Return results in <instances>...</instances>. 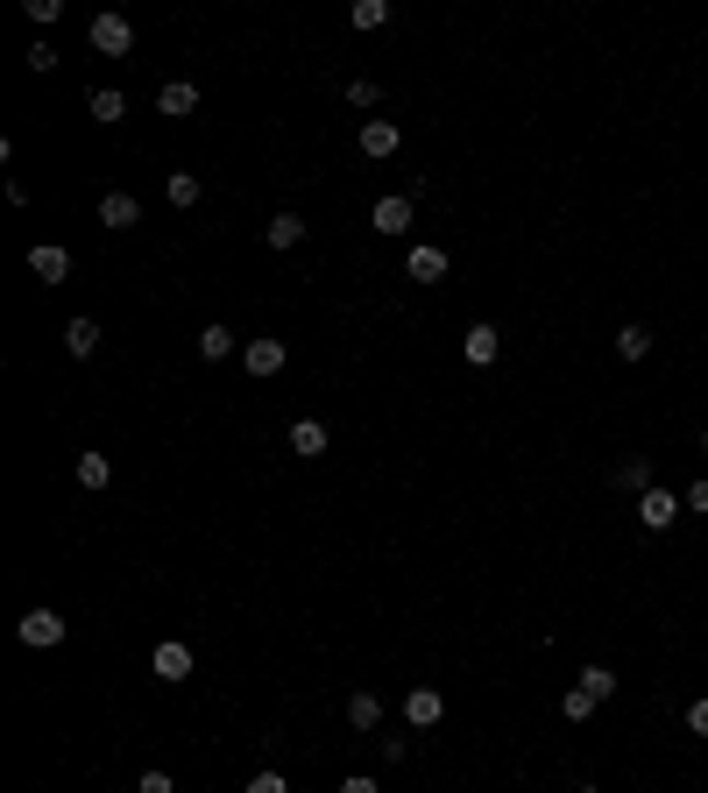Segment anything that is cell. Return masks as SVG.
Listing matches in <instances>:
<instances>
[{
    "instance_id": "d6986e66",
    "label": "cell",
    "mask_w": 708,
    "mask_h": 793,
    "mask_svg": "<svg viewBox=\"0 0 708 793\" xmlns=\"http://www.w3.org/2000/svg\"><path fill=\"white\" fill-rule=\"evenodd\" d=\"M228 354H241V340H234L228 326L213 319V326H206V334H199V362H228Z\"/></svg>"
},
{
    "instance_id": "44dd1931",
    "label": "cell",
    "mask_w": 708,
    "mask_h": 793,
    "mask_svg": "<svg viewBox=\"0 0 708 793\" xmlns=\"http://www.w3.org/2000/svg\"><path fill=\"white\" fill-rule=\"evenodd\" d=\"M348 723H355V730H383V701H375L369 687H361V695H348Z\"/></svg>"
},
{
    "instance_id": "d6a6232c",
    "label": "cell",
    "mask_w": 708,
    "mask_h": 793,
    "mask_svg": "<svg viewBox=\"0 0 708 793\" xmlns=\"http://www.w3.org/2000/svg\"><path fill=\"white\" fill-rule=\"evenodd\" d=\"M340 793H383V786H375L369 772H348V780H340Z\"/></svg>"
},
{
    "instance_id": "8992f818",
    "label": "cell",
    "mask_w": 708,
    "mask_h": 793,
    "mask_svg": "<svg viewBox=\"0 0 708 793\" xmlns=\"http://www.w3.org/2000/svg\"><path fill=\"white\" fill-rule=\"evenodd\" d=\"M100 228H114V234L142 228V199L135 191H100Z\"/></svg>"
},
{
    "instance_id": "6da1fadb",
    "label": "cell",
    "mask_w": 708,
    "mask_h": 793,
    "mask_svg": "<svg viewBox=\"0 0 708 793\" xmlns=\"http://www.w3.org/2000/svg\"><path fill=\"white\" fill-rule=\"evenodd\" d=\"M85 36H93V50L100 57H128L135 50V22H128V14H93V22H85Z\"/></svg>"
},
{
    "instance_id": "d4e9b609",
    "label": "cell",
    "mask_w": 708,
    "mask_h": 793,
    "mask_svg": "<svg viewBox=\"0 0 708 793\" xmlns=\"http://www.w3.org/2000/svg\"><path fill=\"white\" fill-rule=\"evenodd\" d=\"M355 28H390V0H355Z\"/></svg>"
},
{
    "instance_id": "7c38bea8",
    "label": "cell",
    "mask_w": 708,
    "mask_h": 793,
    "mask_svg": "<svg viewBox=\"0 0 708 793\" xmlns=\"http://www.w3.org/2000/svg\"><path fill=\"white\" fill-rule=\"evenodd\" d=\"M191 107H199V85H191V79H171V85L156 93V114H171V121H185Z\"/></svg>"
},
{
    "instance_id": "4dcf8cb0",
    "label": "cell",
    "mask_w": 708,
    "mask_h": 793,
    "mask_svg": "<svg viewBox=\"0 0 708 793\" xmlns=\"http://www.w3.org/2000/svg\"><path fill=\"white\" fill-rule=\"evenodd\" d=\"M687 730H695V737H708V695L687 701Z\"/></svg>"
},
{
    "instance_id": "7402d4cb",
    "label": "cell",
    "mask_w": 708,
    "mask_h": 793,
    "mask_svg": "<svg viewBox=\"0 0 708 793\" xmlns=\"http://www.w3.org/2000/svg\"><path fill=\"white\" fill-rule=\"evenodd\" d=\"M114 482V460L107 454H79V489H107Z\"/></svg>"
},
{
    "instance_id": "f546056e",
    "label": "cell",
    "mask_w": 708,
    "mask_h": 793,
    "mask_svg": "<svg viewBox=\"0 0 708 793\" xmlns=\"http://www.w3.org/2000/svg\"><path fill=\"white\" fill-rule=\"evenodd\" d=\"M135 793H177V786H171V772H142V780H135Z\"/></svg>"
},
{
    "instance_id": "4316f807",
    "label": "cell",
    "mask_w": 708,
    "mask_h": 793,
    "mask_svg": "<svg viewBox=\"0 0 708 793\" xmlns=\"http://www.w3.org/2000/svg\"><path fill=\"white\" fill-rule=\"evenodd\" d=\"M22 8H28V22H36V28H50L57 14H65V0H22Z\"/></svg>"
},
{
    "instance_id": "f1b7e54d",
    "label": "cell",
    "mask_w": 708,
    "mask_h": 793,
    "mask_svg": "<svg viewBox=\"0 0 708 793\" xmlns=\"http://www.w3.org/2000/svg\"><path fill=\"white\" fill-rule=\"evenodd\" d=\"M348 100H355V107H375L383 93H375V79H355V85H348Z\"/></svg>"
},
{
    "instance_id": "603a6c76",
    "label": "cell",
    "mask_w": 708,
    "mask_h": 793,
    "mask_svg": "<svg viewBox=\"0 0 708 793\" xmlns=\"http://www.w3.org/2000/svg\"><path fill=\"white\" fill-rule=\"evenodd\" d=\"M574 687H589L595 701H610V695H616V673H610V666H581V673H574Z\"/></svg>"
},
{
    "instance_id": "277c9868",
    "label": "cell",
    "mask_w": 708,
    "mask_h": 793,
    "mask_svg": "<svg viewBox=\"0 0 708 793\" xmlns=\"http://www.w3.org/2000/svg\"><path fill=\"white\" fill-rule=\"evenodd\" d=\"M14 638L36 645V652H50V645H65V617H57V609H28V617L14 623Z\"/></svg>"
},
{
    "instance_id": "836d02e7",
    "label": "cell",
    "mask_w": 708,
    "mask_h": 793,
    "mask_svg": "<svg viewBox=\"0 0 708 793\" xmlns=\"http://www.w3.org/2000/svg\"><path fill=\"white\" fill-rule=\"evenodd\" d=\"M701 460H708V432H701Z\"/></svg>"
},
{
    "instance_id": "cb8c5ba5",
    "label": "cell",
    "mask_w": 708,
    "mask_h": 793,
    "mask_svg": "<svg viewBox=\"0 0 708 793\" xmlns=\"http://www.w3.org/2000/svg\"><path fill=\"white\" fill-rule=\"evenodd\" d=\"M560 715H567V723H589V715H595V695H589V687H567V695H560Z\"/></svg>"
},
{
    "instance_id": "52a82bcc",
    "label": "cell",
    "mask_w": 708,
    "mask_h": 793,
    "mask_svg": "<svg viewBox=\"0 0 708 793\" xmlns=\"http://www.w3.org/2000/svg\"><path fill=\"white\" fill-rule=\"evenodd\" d=\"M440 715H446V695H440V687H411V695H404V723H411V730H432Z\"/></svg>"
},
{
    "instance_id": "7a4b0ae2",
    "label": "cell",
    "mask_w": 708,
    "mask_h": 793,
    "mask_svg": "<svg viewBox=\"0 0 708 793\" xmlns=\"http://www.w3.org/2000/svg\"><path fill=\"white\" fill-rule=\"evenodd\" d=\"M411 213H418V191H383L369 206V228L375 234H411Z\"/></svg>"
},
{
    "instance_id": "5b68a950",
    "label": "cell",
    "mask_w": 708,
    "mask_h": 793,
    "mask_svg": "<svg viewBox=\"0 0 708 793\" xmlns=\"http://www.w3.org/2000/svg\"><path fill=\"white\" fill-rule=\"evenodd\" d=\"M283 362H291V348H283V340H269V334H263V340H241V369H248V376L269 383Z\"/></svg>"
},
{
    "instance_id": "2e32d148",
    "label": "cell",
    "mask_w": 708,
    "mask_h": 793,
    "mask_svg": "<svg viewBox=\"0 0 708 793\" xmlns=\"http://www.w3.org/2000/svg\"><path fill=\"white\" fill-rule=\"evenodd\" d=\"M85 107H93V121H100V128L128 121V93H114V85H93V100H85Z\"/></svg>"
},
{
    "instance_id": "4fadbf2b",
    "label": "cell",
    "mask_w": 708,
    "mask_h": 793,
    "mask_svg": "<svg viewBox=\"0 0 708 793\" xmlns=\"http://www.w3.org/2000/svg\"><path fill=\"white\" fill-rule=\"evenodd\" d=\"M65 354H71V362H93V354H100V319H71L65 326Z\"/></svg>"
},
{
    "instance_id": "30bf717a",
    "label": "cell",
    "mask_w": 708,
    "mask_h": 793,
    "mask_svg": "<svg viewBox=\"0 0 708 793\" xmlns=\"http://www.w3.org/2000/svg\"><path fill=\"white\" fill-rule=\"evenodd\" d=\"M404 269H411V283H446V248L418 242L411 256H404Z\"/></svg>"
},
{
    "instance_id": "ffe728a7",
    "label": "cell",
    "mask_w": 708,
    "mask_h": 793,
    "mask_svg": "<svg viewBox=\"0 0 708 793\" xmlns=\"http://www.w3.org/2000/svg\"><path fill=\"white\" fill-rule=\"evenodd\" d=\"M616 354H624V362H645V354H652V326H616Z\"/></svg>"
},
{
    "instance_id": "83f0119b",
    "label": "cell",
    "mask_w": 708,
    "mask_h": 793,
    "mask_svg": "<svg viewBox=\"0 0 708 793\" xmlns=\"http://www.w3.org/2000/svg\"><path fill=\"white\" fill-rule=\"evenodd\" d=\"M241 793H291V780H283V772H255V780L241 786Z\"/></svg>"
},
{
    "instance_id": "3957f363",
    "label": "cell",
    "mask_w": 708,
    "mask_h": 793,
    "mask_svg": "<svg viewBox=\"0 0 708 793\" xmlns=\"http://www.w3.org/2000/svg\"><path fill=\"white\" fill-rule=\"evenodd\" d=\"M681 511H687V503L673 497V489H659V482L638 497V525H645V532H673V525H681Z\"/></svg>"
},
{
    "instance_id": "ba28073f",
    "label": "cell",
    "mask_w": 708,
    "mask_h": 793,
    "mask_svg": "<svg viewBox=\"0 0 708 793\" xmlns=\"http://www.w3.org/2000/svg\"><path fill=\"white\" fill-rule=\"evenodd\" d=\"M28 269H36L43 283H65L71 277V248L65 242H36V248H28Z\"/></svg>"
},
{
    "instance_id": "484cf974",
    "label": "cell",
    "mask_w": 708,
    "mask_h": 793,
    "mask_svg": "<svg viewBox=\"0 0 708 793\" xmlns=\"http://www.w3.org/2000/svg\"><path fill=\"white\" fill-rule=\"evenodd\" d=\"M163 191H171V206H199V191H206V185H199V177H191V171H177V177H171V185H163Z\"/></svg>"
},
{
    "instance_id": "8fae6325",
    "label": "cell",
    "mask_w": 708,
    "mask_h": 793,
    "mask_svg": "<svg viewBox=\"0 0 708 793\" xmlns=\"http://www.w3.org/2000/svg\"><path fill=\"white\" fill-rule=\"evenodd\" d=\"M149 666H156V680H191V645L163 638V645H156V660H149Z\"/></svg>"
},
{
    "instance_id": "e0dca14e",
    "label": "cell",
    "mask_w": 708,
    "mask_h": 793,
    "mask_svg": "<svg viewBox=\"0 0 708 793\" xmlns=\"http://www.w3.org/2000/svg\"><path fill=\"white\" fill-rule=\"evenodd\" d=\"M263 242H269V248H298V242H305V220H298V213H269Z\"/></svg>"
},
{
    "instance_id": "9c48e42d",
    "label": "cell",
    "mask_w": 708,
    "mask_h": 793,
    "mask_svg": "<svg viewBox=\"0 0 708 793\" xmlns=\"http://www.w3.org/2000/svg\"><path fill=\"white\" fill-rule=\"evenodd\" d=\"M397 149H404V128L397 121H361V156L383 163V156H397Z\"/></svg>"
},
{
    "instance_id": "9a60e30c",
    "label": "cell",
    "mask_w": 708,
    "mask_h": 793,
    "mask_svg": "<svg viewBox=\"0 0 708 793\" xmlns=\"http://www.w3.org/2000/svg\"><path fill=\"white\" fill-rule=\"evenodd\" d=\"M610 489H624V497H645V489H652V460H645V454H630L624 468L610 475Z\"/></svg>"
},
{
    "instance_id": "1f68e13d",
    "label": "cell",
    "mask_w": 708,
    "mask_h": 793,
    "mask_svg": "<svg viewBox=\"0 0 708 793\" xmlns=\"http://www.w3.org/2000/svg\"><path fill=\"white\" fill-rule=\"evenodd\" d=\"M681 503H687V511H701V517H708V475H701V482H687V497H681Z\"/></svg>"
},
{
    "instance_id": "5bb4252c",
    "label": "cell",
    "mask_w": 708,
    "mask_h": 793,
    "mask_svg": "<svg viewBox=\"0 0 708 793\" xmlns=\"http://www.w3.org/2000/svg\"><path fill=\"white\" fill-rule=\"evenodd\" d=\"M496 348H503V340H496V326L481 319V326H468V334H461V354H468L475 369H489L496 362Z\"/></svg>"
},
{
    "instance_id": "ac0fdd59",
    "label": "cell",
    "mask_w": 708,
    "mask_h": 793,
    "mask_svg": "<svg viewBox=\"0 0 708 793\" xmlns=\"http://www.w3.org/2000/svg\"><path fill=\"white\" fill-rule=\"evenodd\" d=\"M291 454H305V460L326 454V425H320V418H298V425H291Z\"/></svg>"
}]
</instances>
